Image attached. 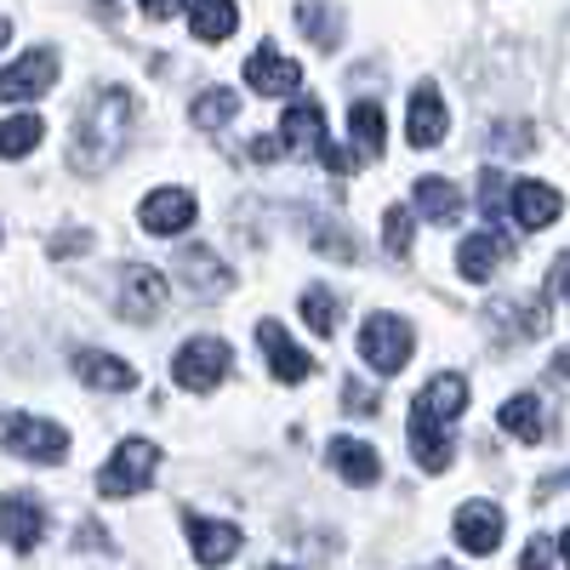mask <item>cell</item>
<instances>
[{"label":"cell","instance_id":"6da1fadb","mask_svg":"<svg viewBox=\"0 0 570 570\" xmlns=\"http://www.w3.org/2000/svg\"><path fill=\"white\" fill-rule=\"evenodd\" d=\"M131 115H137L131 91H126V86H104L98 98L80 109V120H75V131H69V166H75L80 177L109 171L115 155L126 149V137H131Z\"/></svg>","mask_w":570,"mask_h":570},{"label":"cell","instance_id":"7a4b0ae2","mask_svg":"<svg viewBox=\"0 0 570 570\" xmlns=\"http://www.w3.org/2000/svg\"><path fill=\"white\" fill-rule=\"evenodd\" d=\"M468 405V376L462 371H440L416 400H411V451L428 473H445L451 468V428Z\"/></svg>","mask_w":570,"mask_h":570},{"label":"cell","instance_id":"3957f363","mask_svg":"<svg viewBox=\"0 0 570 570\" xmlns=\"http://www.w3.org/2000/svg\"><path fill=\"white\" fill-rule=\"evenodd\" d=\"M411 348H416V331H411V320H400V314H371V320L360 325V360H365L376 376L405 371V365H411Z\"/></svg>","mask_w":570,"mask_h":570},{"label":"cell","instance_id":"277c9868","mask_svg":"<svg viewBox=\"0 0 570 570\" xmlns=\"http://www.w3.org/2000/svg\"><path fill=\"white\" fill-rule=\"evenodd\" d=\"M228 365H234V348L223 337H188L177 348V360H171V376H177V389H188V394H212L228 376Z\"/></svg>","mask_w":570,"mask_h":570},{"label":"cell","instance_id":"5b68a950","mask_svg":"<svg viewBox=\"0 0 570 570\" xmlns=\"http://www.w3.org/2000/svg\"><path fill=\"white\" fill-rule=\"evenodd\" d=\"M0 445L29 456V462H63L69 434L46 416H23V411H0Z\"/></svg>","mask_w":570,"mask_h":570},{"label":"cell","instance_id":"8992f818","mask_svg":"<svg viewBox=\"0 0 570 570\" xmlns=\"http://www.w3.org/2000/svg\"><path fill=\"white\" fill-rule=\"evenodd\" d=\"M155 473H160V451L149 440H120L115 456L98 473V491L104 497H137V491H149Z\"/></svg>","mask_w":570,"mask_h":570},{"label":"cell","instance_id":"52a82bcc","mask_svg":"<svg viewBox=\"0 0 570 570\" xmlns=\"http://www.w3.org/2000/svg\"><path fill=\"white\" fill-rule=\"evenodd\" d=\"M58 80V52L52 46H29L18 63L0 69V104H35L40 91H52Z\"/></svg>","mask_w":570,"mask_h":570},{"label":"cell","instance_id":"ba28073f","mask_svg":"<svg viewBox=\"0 0 570 570\" xmlns=\"http://www.w3.org/2000/svg\"><path fill=\"white\" fill-rule=\"evenodd\" d=\"M115 308H120V320H131V325L155 320V314L166 308V279H160V268L126 263L120 279H115Z\"/></svg>","mask_w":570,"mask_h":570},{"label":"cell","instance_id":"9c48e42d","mask_svg":"<svg viewBox=\"0 0 570 570\" xmlns=\"http://www.w3.org/2000/svg\"><path fill=\"white\" fill-rule=\"evenodd\" d=\"M171 274H183V285L195 297H228L234 292V274H228V263L212 246H183L177 263H171Z\"/></svg>","mask_w":570,"mask_h":570},{"label":"cell","instance_id":"30bf717a","mask_svg":"<svg viewBox=\"0 0 570 570\" xmlns=\"http://www.w3.org/2000/svg\"><path fill=\"white\" fill-rule=\"evenodd\" d=\"M451 531H456V548H462V553L485 559V553L502 548V508H497V502H462Z\"/></svg>","mask_w":570,"mask_h":570},{"label":"cell","instance_id":"8fae6325","mask_svg":"<svg viewBox=\"0 0 570 570\" xmlns=\"http://www.w3.org/2000/svg\"><path fill=\"white\" fill-rule=\"evenodd\" d=\"M246 80H252L257 98H285V91H297V86H303V63H297V58H279L274 46L263 40L257 52L246 58Z\"/></svg>","mask_w":570,"mask_h":570},{"label":"cell","instance_id":"7c38bea8","mask_svg":"<svg viewBox=\"0 0 570 570\" xmlns=\"http://www.w3.org/2000/svg\"><path fill=\"white\" fill-rule=\"evenodd\" d=\"M183 531H188V548H195L200 564H228L240 553V525H223V519H206V513H183Z\"/></svg>","mask_w":570,"mask_h":570},{"label":"cell","instance_id":"4fadbf2b","mask_svg":"<svg viewBox=\"0 0 570 570\" xmlns=\"http://www.w3.org/2000/svg\"><path fill=\"white\" fill-rule=\"evenodd\" d=\"M75 376L86 389H98V394H131L137 389V365H126L120 354H104V348H80L75 360Z\"/></svg>","mask_w":570,"mask_h":570},{"label":"cell","instance_id":"5bb4252c","mask_svg":"<svg viewBox=\"0 0 570 570\" xmlns=\"http://www.w3.org/2000/svg\"><path fill=\"white\" fill-rule=\"evenodd\" d=\"M257 343H263V354H268L274 383H308V376H314V360H308L292 337H285L279 320H263V325H257Z\"/></svg>","mask_w":570,"mask_h":570},{"label":"cell","instance_id":"9a60e30c","mask_svg":"<svg viewBox=\"0 0 570 570\" xmlns=\"http://www.w3.org/2000/svg\"><path fill=\"white\" fill-rule=\"evenodd\" d=\"M0 537H7V548H40V537H46V508H40V497H29V491H18V497H7L0 502Z\"/></svg>","mask_w":570,"mask_h":570},{"label":"cell","instance_id":"2e32d148","mask_svg":"<svg viewBox=\"0 0 570 570\" xmlns=\"http://www.w3.org/2000/svg\"><path fill=\"white\" fill-rule=\"evenodd\" d=\"M137 217L149 234H183L195 223V195H188V188H155V195H142Z\"/></svg>","mask_w":570,"mask_h":570},{"label":"cell","instance_id":"e0dca14e","mask_svg":"<svg viewBox=\"0 0 570 570\" xmlns=\"http://www.w3.org/2000/svg\"><path fill=\"white\" fill-rule=\"evenodd\" d=\"M513 257V240L508 234H491V228H480V234H468V240L456 246V268H462V279H491L502 263Z\"/></svg>","mask_w":570,"mask_h":570},{"label":"cell","instance_id":"ac0fdd59","mask_svg":"<svg viewBox=\"0 0 570 570\" xmlns=\"http://www.w3.org/2000/svg\"><path fill=\"white\" fill-rule=\"evenodd\" d=\"M451 115H445V98L434 86H416L411 91V115H405V142L411 149H434V142L445 137Z\"/></svg>","mask_w":570,"mask_h":570},{"label":"cell","instance_id":"d6986e66","mask_svg":"<svg viewBox=\"0 0 570 570\" xmlns=\"http://www.w3.org/2000/svg\"><path fill=\"white\" fill-rule=\"evenodd\" d=\"M279 137H285V149L292 155H320L325 149V109L314 104V98H297L292 109H285V120H279Z\"/></svg>","mask_w":570,"mask_h":570},{"label":"cell","instance_id":"ffe728a7","mask_svg":"<svg viewBox=\"0 0 570 570\" xmlns=\"http://www.w3.org/2000/svg\"><path fill=\"white\" fill-rule=\"evenodd\" d=\"M508 206H513V223L519 228H548V223H559L564 195H559V188H548V183H513Z\"/></svg>","mask_w":570,"mask_h":570},{"label":"cell","instance_id":"44dd1931","mask_svg":"<svg viewBox=\"0 0 570 570\" xmlns=\"http://www.w3.org/2000/svg\"><path fill=\"white\" fill-rule=\"evenodd\" d=\"M485 320H491V331L502 343H525V337H542L548 331V308L542 303H491Z\"/></svg>","mask_w":570,"mask_h":570},{"label":"cell","instance_id":"7402d4cb","mask_svg":"<svg viewBox=\"0 0 570 570\" xmlns=\"http://www.w3.org/2000/svg\"><path fill=\"white\" fill-rule=\"evenodd\" d=\"M325 456H331V468H337L348 485H376L383 480V462H376V451L365 440H331Z\"/></svg>","mask_w":570,"mask_h":570},{"label":"cell","instance_id":"603a6c76","mask_svg":"<svg viewBox=\"0 0 570 570\" xmlns=\"http://www.w3.org/2000/svg\"><path fill=\"white\" fill-rule=\"evenodd\" d=\"M348 126H354V160H383V149H389L383 109H376L371 98H360V104L348 109Z\"/></svg>","mask_w":570,"mask_h":570},{"label":"cell","instance_id":"cb8c5ba5","mask_svg":"<svg viewBox=\"0 0 570 570\" xmlns=\"http://www.w3.org/2000/svg\"><path fill=\"white\" fill-rule=\"evenodd\" d=\"M411 200H416L422 217H434V223H456L462 217V195H456L451 177H416L411 183Z\"/></svg>","mask_w":570,"mask_h":570},{"label":"cell","instance_id":"d4e9b609","mask_svg":"<svg viewBox=\"0 0 570 570\" xmlns=\"http://www.w3.org/2000/svg\"><path fill=\"white\" fill-rule=\"evenodd\" d=\"M502 434L525 440V445L548 440V416H542V400H537V394H513V400L502 405Z\"/></svg>","mask_w":570,"mask_h":570},{"label":"cell","instance_id":"484cf974","mask_svg":"<svg viewBox=\"0 0 570 570\" xmlns=\"http://www.w3.org/2000/svg\"><path fill=\"white\" fill-rule=\"evenodd\" d=\"M234 115H240V91H228V86H206L195 104H188V120H195L200 131H217L228 126Z\"/></svg>","mask_w":570,"mask_h":570},{"label":"cell","instance_id":"4316f807","mask_svg":"<svg viewBox=\"0 0 570 570\" xmlns=\"http://www.w3.org/2000/svg\"><path fill=\"white\" fill-rule=\"evenodd\" d=\"M292 18H297V29H303L314 46H325V52H331V46H343V12H337V7H314V0H303Z\"/></svg>","mask_w":570,"mask_h":570},{"label":"cell","instance_id":"83f0119b","mask_svg":"<svg viewBox=\"0 0 570 570\" xmlns=\"http://www.w3.org/2000/svg\"><path fill=\"white\" fill-rule=\"evenodd\" d=\"M188 29H195L200 40H228L234 29H240V12H234L228 0H206V7H188Z\"/></svg>","mask_w":570,"mask_h":570},{"label":"cell","instance_id":"f1b7e54d","mask_svg":"<svg viewBox=\"0 0 570 570\" xmlns=\"http://www.w3.org/2000/svg\"><path fill=\"white\" fill-rule=\"evenodd\" d=\"M40 137H46L40 115H12V120H0V160H23Z\"/></svg>","mask_w":570,"mask_h":570},{"label":"cell","instance_id":"f546056e","mask_svg":"<svg viewBox=\"0 0 570 570\" xmlns=\"http://www.w3.org/2000/svg\"><path fill=\"white\" fill-rule=\"evenodd\" d=\"M303 320H308V331H314V337H331V331H337V297H331L325 285L303 292Z\"/></svg>","mask_w":570,"mask_h":570},{"label":"cell","instance_id":"4dcf8cb0","mask_svg":"<svg viewBox=\"0 0 570 570\" xmlns=\"http://www.w3.org/2000/svg\"><path fill=\"white\" fill-rule=\"evenodd\" d=\"M308 240H314L325 257H343V263H354V240H348V234H337V223L308 217Z\"/></svg>","mask_w":570,"mask_h":570},{"label":"cell","instance_id":"1f68e13d","mask_svg":"<svg viewBox=\"0 0 570 570\" xmlns=\"http://www.w3.org/2000/svg\"><path fill=\"white\" fill-rule=\"evenodd\" d=\"M383 246H389V257L411 252V206H389L383 212Z\"/></svg>","mask_w":570,"mask_h":570},{"label":"cell","instance_id":"d6a6232c","mask_svg":"<svg viewBox=\"0 0 570 570\" xmlns=\"http://www.w3.org/2000/svg\"><path fill=\"white\" fill-rule=\"evenodd\" d=\"M502 195H508V177H502V171H480V206H485L491 234H497V223H502Z\"/></svg>","mask_w":570,"mask_h":570},{"label":"cell","instance_id":"836d02e7","mask_svg":"<svg viewBox=\"0 0 570 570\" xmlns=\"http://www.w3.org/2000/svg\"><path fill=\"white\" fill-rule=\"evenodd\" d=\"M497 149H508V155H519V149H537V137H531V126H497Z\"/></svg>","mask_w":570,"mask_h":570},{"label":"cell","instance_id":"e575fe53","mask_svg":"<svg viewBox=\"0 0 570 570\" xmlns=\"http://www.w3.org/2000/svg\"><path fill=\"white\" fill-rule=\"evenodd\" d=\"M343 400L354 405V416H376V394L365 383H354V376H343Z\"/></svg>","mask_w":570,"mask_h":570},{"label":"cell","instance_id":"d590c367","mask_svg":"<svg viewBox=\"0 0 570 570\" xmlns=\"http://www.w3.org/2000/svg\"><path fill=\"white\" fill-rule=\"evenodd\" d=\"M80 252H91V234H86V228H75V234H52V257H80Z\"/></svg>","mask_w":570,"mask_h":570},{"label":"cell","instance_id":"8d00e7d4","mask_svg":"<svg viewBox=\"0 0 570 570\" xmlns=\"http://www.w3.org/2000/svg\"><path fill=\"white\" fill-rule=\"evenodd\" d=\"M553 564V542L548 537H531L525 542V559H519V570H548Z\"/></svg>","mask_w":570,"mask_h":570},{"label":"cell","instance_id":"74e56055","mask_svg":"<svg viewBox=\"0 0 570 570\" xmlns=\"http://www.w3.org/2000/svg\"><path fill=\"white\" fill-rule=\"evenodd\" d=\"M279 155H285V137H257L252 142V160H263V166H274Z\"/></svg>","mask_w":570,"mask_h":570},{"label":"cell","instance_id":"f35d334b","mask_svg":"<svg viewBox=\"0 0 570 570\" xmlns=\"http://www.w3.org/2000/svg\"><path fill=\"white\" fill-rule=\"evenodd\" d=\"M553 292H559V297L570 303V252H564V257L553 263Z\"/></svg>","mask_w":570,"mask_h":570},{"label":"cell","instance_id":"ab89813d","mask_svg":"<svg viewBox=\"0 0 570 570\" xmlns=\"http://www.w3.org/2000/svg\"><path fill=\"white\" fill-rule=\"evenodd\" d=\"M142 18H155V23H166V18H177V7H171V0H149V7H142Z\"/></svg>","mask_w":570,"mask_h":570},{"label":"cell","instance_id":"60d3db41","mask_svg":"<svg viewBox=\"0 0 570 570\" xmlns=\"http://www.w3.org/2000/svg\"><path fill=\"white\" fill-rule=\"evenodd\" d=\"M553 376H570V348H559V354H553Z\"/></svg>","mask_w":570,"mask_h":570},{"label":"cell","instance_id":"b9f144b4","mask_svg":"<svg viewBox=\"0 0 570 570\" xmlns=\"http://www.w3.org/2000/svg\"><path fill=\"white\" fill-rule=\"evenodd\" d=\"M559 559H564V564H570V531H564V537H559Z\"/></svg>","mask_w":570,"mask_h":570},{"label":"cell","instance_id":"7bdbcfd3","mask_svg":"<svg viewBox=\"0 0 570 570\" xmlns=\"http://www.w3.org/2000/svg\"><path fill=\"white\" fill-rule=\"evenodd\" d=\"M7 35H12V23H7V18H0V46H7Z\"/></svg>","mask_w":570,"mask_h":570},{"label":"cell","instance_id":"ee69618b","mask_svg":"<svg viewBox=\"0 0 570 570\" xmlns=\"http://www.w3.org/2000/svg\"><path fill=\"white\" fill-rule=\"evenodd\" d=\"M428 570H451V564H428Z\"/></svg>","mask_w":570,"mask_h":570},{"label":"cell","instance_id":"f6af8a7d","mask_svg":"<svg viewBox=\"0 0 570 570\" xmlns=\"http://www.w3.org/2000/svg\"><path fill=\"white\" fill-rule=\"evenodd\" d=\"M268 570H285V564H268Z\"/></svg>","mask_w":570,"mask_h":570}]
</instances>
